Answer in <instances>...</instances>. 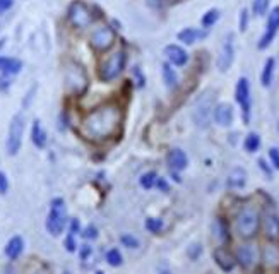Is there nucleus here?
<instances>
[{
	"label": "nucleus",
	"mask_w": 279,
	"mask_h": 274,
	"mask_svg": "<svg viewBox=\"0 0 279 274\" xmlns=\"http://www.w3.org/2000/svg\"><path fill=\"white\" fill-rule=\"evenodd\" d=\"M122 124V110L117 103H105L93 112H89L83 120L81 131L89 140L101 142L118 132Z\"/></svg>",
	"instance_id": "nucleus-1"
},
{
	"label": "nucleus",
	"mask_w": 279,
	"mask_h": 274,
	"mask_svg": "<svg viewBox=\"0 0 279 274\" xmlns=\"http://www.w3.org/2000/svg\"><path fill=\"white\" fill-rule=\"evenodd\" d=\"M64 83H65V91L70 96H83L89 88V79L86 70L83 69V65L70 62L65 67L64 74Z\"/></svg>",
	"instance_id": "nucleus-2"
},
{
	"label": "nucleus",
	"mask_w": 279,
	"mask_h": 274,
	"mask_svg": "<svg viewBox=\"0 0 279 274\" xmlns=\"http://www.w3.org/2000/svg\"><path fill=\"white\" fill-rule=\"evenodd\" d=\"M260 227L259 211L252 206H245L236 216V231L241 238H254Z\"/></svg>",
	"instance_id": "nucleus-3"
},
{
	"label": "nucleus",
	"mask_w": 279,
	"mask_h": 274,
	"mask_svg": "<svg viewBox=\"0 0 279 274\" xmlns=\"http://www.w3.org/2000/svg\"><path fill=\"white\" fill-rule=\"evenodd\" d=\"M213 110H214V91L202 92L192 108V118L197 127L206 129L209 125L211 117H213Z\"/></svg>",
	"instance_id": "nucleus-4"
},
{
	"label": "nucleus",
	"mask_w": 279,
	"mask_h": 274,
	"mask_svg": "<svg viewBox=\"0 0 279 274\" xmlns=\"http://www.w3.org/2000/svg\"><path fill=\"white\" fill-rule=\"evenodd\" d=\"M67 223V209L62 199H53L50 214L46 218V229L51 236H58L65 228Z\"/></svg>",
	"instance_id": "nucleus-5"
},
{
	"label": "nucleus",
	"mask_w": 279,
	"mask_h": 274,
	"mask_svg": "<svg viewBox=\"0 0 279 274\" xmlns=\"http://www.w3.org/2000/svg\"><path fill=\"white\" fill-rule=\"evenodd\" d=\"M22 136H24V115L22 113H16L10 120L9 125V134H7V153L10 156H16L21 149L22 144Z\"/></svg>",
	"instance_id": "nucleus-6"
},
{
	"label": "nucleus",
	"mask_w": 279,
	"mask_h": 274,
	"mask_svg": "<svg viewBox=\"0 0 279 274\" xmlns=\"http://www.w3.org/2000/svg\"><path fill=\"white\" fill-rule=\"evenodd\" d=\"M124 69H125V53L124 51H117V53L110 55L101 64V67H99V77L105 83H110V81L117 79Z\"/></svg>",
	"instance_id": "nucleus-7"
},
{
	"label": "nucleus",
	"mask_w": 279,
	"mask_h": 274,
	"mask_svg": "<svg viewBox=\"0 0 279 274\" xmlns=\"http://www.w3.org/2000/svg\"><path fill=\"white\" fill-rule=\"evenodd\" d=\"M67 17H69L70 24L74 28L84 29L88 28L89 24L93 23V14L91 9L83 2V0H76L69 5V10H67Z\"/></svg>",
	"instance_id": "nucleus-8"
},
{
	"label": "nucleus",
	"mask_w": 279,
	"mask_h": 274,
	"mask_svg": "<svg viewBox=\"0 0 279 274\" xmlns=\"http://www.w3.org/2000/svg\"><path fill=\"white\" fill-rule=\"evenodd\" d=\"M115 38H117L115 29H111L110 26H103V28H98L93 33L91 45L98 51H106L115 45Z\"/></svg>",
	"instance_id": "nucleus-9"
},
{
	"label": "nucleus",
	"mask_w": 279,
	"mask_h": 274,
	"mask_svg": "<svg viewBox=\"0 0 279 274\" xmlns=\"http://www.w3.org/2000/svg\"><path fill=\"white\" fill-rule=\"evenodd\" d=\"M233 42H235V36L230 33L225 38V42H223L221 50H219L216 65H218V69L221 70V72L230 70V67H232V64H233V58H235V43Z\"/></svg>",
	"instance_id": "nucleus-10"
},
{
	"label": "nucleus",
	"mask_w": 279,
	"mask_h": 274,
	"mask_svg": "<svg viewBox=\"0 0 279 274\" xmlns=\"http://www.w3.org/2000/svg\"><path fill=\"white\" fill-rule=\"evenodd\" d=\"M236 101H238V105L241 106L245 124H248V120H250V83H248L247 77H240V79H238Z\"/></svg>",
	"instance_id": "nucleus-11"
},
{
	"label": "nucleus",
	"mask_w": 279,
	"mask_h": 274,
	"mask_svg": "<svg viewBox=\"0 0 279 274\" xmlns=\"http://www.w3.org/2000/svg\"><path fill=\"white\" fill-rule=\"evenodd\" d=\"M278 31H279V7H274V9L269 12V19H267L266 33H264V36L260 38V42H259L260 50H266V48L274 42Z\"/></svg>",
	"instance_id": "nucleus-12"
},
{
	"label": "nucleus",
	"mask_w": 279,
	"mask_h": 274,
	"mask_svg": "<svg viewBox=\"0 0 279 274\" xmlns=\"http://www.w3.org/2000/svg\"><path fill=\"white\" fill-rule=\"evenodd\" d=\"M214 122L221 127H228L233 122V106L230 103H219L213 110Z\"/></svg>",
	"instance_id": "nucleus-13"
},
{
	"label": "nucleus",
	"mask_w": 279,
	"mask_h": 274,
	"mask_svg": "<svg viewBox=\"0 0 279 274\" xmlns=\"http://www.w3.org/2000/svg\"><path fill=\"white\" fill-rule=\"evenodd\" d=\"M165 55L170 60L172 65H177V67H182V65L187 64L188 60V53L178 45H168L165 48Z\"/></svg>",
	"instance_id": "nucleus-14"
},
{
	"label": "nucleus",
	"mask_w": 279,
	"mask_h": 274,
	"mask_svg": "<svg viewBox=\"0 0 279 274\" xmlns=\"http://www.w3.org/2000/svg\"><path fill=\"white\" fill-rule=\"evenodd\" d=\"M213 257H214L216 264H218L225 273L232 271V269L235 268V264H236V257H233V255L230 254L226 249H223V247H219V249L214 250Z\"/></svg>",
	"instance_id": "nucleus-15"
},
{
	"label": "nucleus",
	"mask_w": 279,
	"mask_h": 274,
	"mask_svg": "<svg viewBox=\"0 0 279 274\" xmlns=\"http://www.w3.org/2000/svg\"><path fill=\"white\" fill-rule=\"evenodd\" d=\"M168 165L172 166V170H175V172H182L188 165L187 154L182 149H172L168 153Z\"/></svg>",
	"instance_id": "nucleus-16"
},
{
	"label": "nucleus",
	"mask_w": 279,
	"mask_h": 274,
	"mask_svg": "<svg viewBox=\"0 0 279 274\" xmlns=\"http://www.w3.org/2000/svg\"><path fill=\"white\" fill-rule=\"evenodd\" d=\"M207 33L202 31V29H197V28H185L184 31L178 33V40H180L182 43H185V45H193L195 42H199V40L206 38Z\"/></svg>",
	"instance_id": "nucleus-17"
},
{
	"label": "nucleus",
	"mask_w": 279,
	"mask_h": 274,
	"mask_svg": "<svg viewBox=\"0 0 279 274\" xmlns=\"http://www.w3.org/2000/svg\"><path fill=\"white\" fill-rule=\"evenodd\" d=\"M264 231L269 240L278 242L279 240V218L274 214H267L266 220H264Z\"/></svg>",
	"instance_id": "nucleus-18"
},
{
	"label": "nucleus",
	"mask_w": 279,
	"mask_h": 274,
	"mask_svg": "<svg viewBox=\"0 0 279 274\" xmlns=\"http://www.w3.org/2000/svg\"><path fill=\"white\" fill-rule=\"evenodd\" d=\"M254 261H255V254H254V249H252V247L243 245V247H240V249H238V252H236V262L241 266V268H243V269L252 268Z\"/></svg>",
	"instance_id": "nucleus-19"
},
{
	"label": "nucleus",
	"mask_w": 279,
	"mask_h": 274,
	"mask_svg": "<svg viewBox=\"0 0 279 274\" xmlns=\"http://www.w3.org/2000/svg\"><path fill=\"white\" fill-rule=\"evenodd\" d=\"M230 188H243L247 183V172L243 168H233L226 180Z\"/></svg>",
	"instance_id": "nucleus-20"
},
{
	"label": "nucleus",
	"mask_w": 279,
	"mask_h": 274,
	"mask_svg": "<svg viewBox=\"0 0 279 274\" xmlns=\"http://www.w3.org/2000/svg\"><path fill=\"white\" fill-rule=\"evenodd\" d=\"M22 249H24V242H22L21 236H12L5 245V255L14 261L22 254Z\"/></svg>",
	"instance_id": "nucleus-21"
},
{
	"label": "nucleus",
	"mask_w": 279,
	"mask_h": 274,
	"mask_svg": "<svg viewBox=\"0 0 279 274\" xmlns=\"http://www.w3.org/2000/svg\"><path fill=\"white\" fill-rule=\"evenodd\" d=\"M22 69V62L17 58H9V57H0V70L7 76L17 74Z\"/></svg>",
	"instance_id": "nucleus-22"
},
{
	"label": "nucleus",
	"mask_w": 279,
	"mask_h": 274,
	"mask_svg": "<svg viewBox=\"0 0 279 274\" xmlns=\"http://www.w3.org/2000/svg\"><path fill=\"white\" fill-rule=\"evenodd\" d=\"M31 140L36 147H45L46 144V134H45L43 127H42V122L35 120L33 122V131H31Z\"/></svg>",
	"instance_id": "nucleus-23"
},
{
	"label": "nucleus",
	"mask_w": 279,
	"mask_h": 274,
	"mask_svg": "<svg viewBox=\"0 0 279 274\" xmlns=\"http://www.w3.org/2000/svg\"><path fill=\"white\" fill-rule=\"evenodd\" d=\"M213 235H214V238L218 240L219 243H225L226 240L230 238L228 227H226V223L221 220V218H218V220L214 221V225H213Z\"/></svg>",
	"instance_id": "nucleus-24"
},
{
	"label": "nucleus",
	"mask_w": 279,
	"mask_h": 274,
	"mask_svg": "<svg viewBox=\"0 0 279 274\" xmlns=\"http://www.w3.org/2000/svg\"><path fill=\"white\" fill-rule=\"evenodd\" d=\"M264 262L269 268H279V247L267 245L264 249Z\"/></svg>",
	"instance_id": "nucleus-25"
},
{
	"label": "nucleus",
	"mask_w": 279,
	"mask_h": 274,
	"mask_svg": "<svg viewBox=\"0 0 279 274\" xmlns=\"http://www.w3.org/2000/svg\"><path fill=\"white\" fill-rule=\"evenodd\" d=\"M274 67H276V62H274V58H267L266 65H264V70H262V76H260V81H262L264 88H269L271 83H273Z\"/></svg>",
	"instance_id": "nucleus-26"
},
{
	"label": "nucleus",
	"mask_w": 279,
	"mask_h": 274,
	"mask_svg": "<svg viewBox=\"0 0 279 274\" xmlns=\"http://www.w3.org/2000/svg\"><path fill=\"white\" fill-rule=\"evenodd\" d=\"M163 81H165L166 88H175L178 83V77H177V72H175V69L172 67V64H163Z\"/></svg>",
	"instance_id": "nucleus-27"
},
{
	"label": "nucleus",
	"mask_w": 279,
	"mask_h": 274,
	"mask_svg": "<svg viewBox=\"0 0 279 274\" xmlns=\"http://www.w3.org/2000/svg\"><path fill=\"white\" fill-rule=\"evenodd\" d=\"M219 16H221V14H219L218 9H211L202 16V21H200V23H202L204 28H211V26H214L216 23H218Z\"/></svg>",
	"instance_id": "nucleus-28"
},
{
	"label": "nucleus",
	"mask_w": 279,
	"mask_h": 274,
	"mask_svg": "<svg viewBox=\"0 0 279 274\" xmlns=\"http://www.w3.org/2000/svg\"><path fill=\"white\" fill-rule=\"evenodd\" d=\"M259 147H260V137L255 134V132L248 134L247 139H245V149H247L248 153H255Z\"/></svg>",
	"instance_id": "nucleus-29"
},
{
	"label": "nucleus",
	"mask_w": 279,
	"mask_h": 274,
	"mask_svg": "<svg viewBox=\"0 0 279 274\" xmlns=\"http://www.w3.org/2000/svg\"><path fill=\"white\" fill-rule=\"evenodd\" d=\"M106 261L110 266H113V268H118V266H122V254L118 252V249H111L106 252Z\"/></svg>",
	"instance_id": "nucleus-30"
},
{
	"label": "nucleus",
	"mask_w": 279,
	"mask_h": 274,
	"mask_svg": "<svg viewBox=\"0 0 279 274\" xmlns=\"http://www.w3.org/2000/svg\"><path fill=\"white\" fill-rule=\"evenodd\" d=\"M156 179H158V177H156L154 172L144 173V175L140 177V187H142V188H147V190H149V188H152V185L156 183Z\"/></svg>",
	"instance_id": "nucleus-31"
},
{
	"label": "nucleus",
	"mask_w": 279,
	"mask_h": 274,
	"mask_svg": "<svg viewBox=\"0 0 279 274\" xmlns=\"http://www.w3.org/2000/svg\"><path fill=\"white\" fill-rule=\"evenodd\" d=\"M163 221L161 220H158V218H147L146 220V228L149 229L151 233H159L163 229Z\"/></svg>",
	"instance_id": "nucleus-32"
},
{
	"label": "nucleus",
	"mask_w": 279,
	"mask_h": 274,
	"mask_svg": "<svg viewBox=\"0 0 279 274\" xmlns=\"http://www.w3.org/2000/svg\"><path fill=\"white\" fill-rule=\"evenodd\" d=\"M271 0H254V14L255 16H264L269 9Z\"/></svg>",
	"instance_id": "nucleus-33"
},
{
	"label": "nucleus",
	"mask_w": 279,
	"mask_h": 274,
	"mask_svg": "<svg viewBox=\"0 0 279 274\" xmlns=\"http://www.w3.org/2000/svg\"><path fill=\"white\" fill-rule=\"evenodd\" d=\"M122 243L129 249H137L139 247V240L132 235H122Z\"/></svg>",
	"instance_id": "nucleus-34"
},
{
	"label": "nucleus",
	"mask_w": 279,
	"mask_h": 274,
	"mask_svg": "<svg viewBox=\"0 0 279 274\" xmlns=\"http://www.w3.org/2000/svg\"><path fill=\"white\" fill-rule=\"evenodd\" d=\"M248 28V9H241L240 12V31L245 33Z\"/></svg>",
	"instance_id": "nucleus-35"
},
{
	"label": "nucleus",
	"mask_w": 279,
	"mask_h": 274,
	"mask_svg": "<svg viewBox=\"0 0 279 274\" xmlns=\"http://www.w3.org/2000/svg\"><path fill=\"white\" fill-rule=\"evenodd\" d=\"M269 158L273 161V166L276 170H279V149L278 147H271L269 149Z\"/></svg>",
	"instance_id": "nucleus-36"
},
{
	"label": "nucleus",
	"mask_w": 279,
	"mask_h": 274,
	"mask_svg": "<svg viewBox=\"0 0 279 274\" xmlns=\"http://www.w3.org/2000/svg\"><path fill=\"white\" fill-rule=\"evenodd\" d=\"M83 235H84V238H88V240H94V238H98V229L94 227H88L84 229Z\"/></svg>",
	"instance_id": "nucleus-37"
},
{
	"label": "nucleus",
	"mask_w": 279,
	"mask_h": 274,
	"mask_svg": "<svg viewBox=\"0 0 279 274\" xmlns=\"http://www.w3.org/2000/svg\"><path fill=\"white\" fill-rule=\"evenodd\" d=\"M7 190H9V182H7V177L0 172V194H2V195L7 194Z\"/></svg>",
	"instance_id": "nucleus-38"
},
{
	"label": "nucleus",
	"mask_w": 279,
	"mask_h": 274,
	"mask_svg": "<svg viewBox=\"0 0 279 274\" xmlns=\"http://www.w3.org/2000/svg\"><path fill=\"white\" fill-rule=\"evenodd\" d=\"M14 5V0H0V16Z\"/></svg>",
	"instance_id": "nucleus-39"
},
{
	"label": "nucleus",
	"mask_w": 279,
	"mask_h": 274,
	"mask_svg": "<svg viewBox=\"0 0 279 274\" xmlns=\"http://www.w3.org/2000/svg\"><path fill=\"white\" fill-rule=\"evenodd\" d=\"M65 247H67V250H69V252H74V250H76V247H77V245H76V242H74L72 233H70V235L65 238Z\"/></svg>",
	"instance_id": "nucleus-40"
},
{
	"label": "nucleus",
	"mask_w": 279,
	"mask_h": 274,
	"mask_svg": "<svg viewBox=\"0 0 279 274\" xmlns=\"http://www.w3.org/2000/svg\"><path fill=\"white\" fill-rule=\"evenodd\" d=\"M200 252H202V247H200V245H192L190 250H188V255H190L192 259H197V255H199Z\"/></svg>",
	"instance_id": "nucleus-41"
},
{
	"label": "nucleus",
	"mask_w": 279,
	"mask_h": 274,
	"mask_svg": "<svg viewBox=\"0 0 279 274\" xmlns=\"http://www.w3.org/2000/svg\"><path fill=\"white\" fill-rule=\"evenodd\" d=\"M156 185H158V187L161 188L163 192H168V188H170L165 179H156Z\"/></svg>",
	"instance_id": "nucleus-42"
},
{
	"label": "nucleus",
	"mask_w": 279,
	"mask_h": 274,
	"mask_svg": "<svg viewBox=\"0 0 279 274\" xmlns=\"http://www.w3.org/2000/svg\"><path fill=\"white\" fill-rule=\"evenodd\" d=\"M79 229H81L79 221H77V220H72V223H70V233H72V235H74V233H77V231H79Z\"/></svg>",
	"instance_id": "nucleus-43"
},
{
	"label": "nucleus",
	"mask_w": 279,
	"mask_h": 274,
	"mask_svg": "<svg viewBox=\"0 0 279 274\" xmlns=\"http://www.w3.org/2000/svg\"><path fill=\"white\" fill-rule=\"evenodd\" d=\"M259 165H260V168H262L264 172H266L267 175L271 177V170H269V168H267V166H266V161H264V160H260V161H259Z\"/></svg>",
	"instance_id": "nucleus-44"
},
{
	"label": "nucleus",
	"mask_w": 279,
	"mask_h": 274,
	"mask_svg": "<svg viewBox=\"0 0 279 274\" xmlns=\"http://www.w3.org/2000/svg\"><path fill=\"white\" fill-rule=\"evenodd\" d=\"M89 254H91V247L84 245V249H83V252H81V255H83V257H88Z\"/></svg>",
	"instance_id": "nucleus-45"
},
{
	"label": "nucleus",
	"mask_w": 279,
	"mask_h": 274,
	"mask_svg": "<svg viewBox=\"0 0 279 274\" xmlns=\"http://www.w3.org/2000/svg\"><path fill=\"white\" fill-rule=\"evenodd\" d=\"M168 2H177V0H168Z\"/></svg>",
	"instance_id": "nucleus-46"
}]
</instances>
